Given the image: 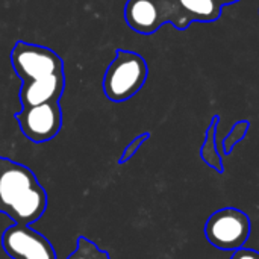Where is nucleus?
I'll list each match as a JSON object with an SVG mask.
<instances>
[{
    "instance_id": "obj_1",
    "label": "nucleus",
    "mask_w": 259,
    "mask_h": 259,
    "mask_svg": "<svg viewBox=\"0 0 259 259\" xmlns=\"http://www.w3.org/2000/svg\"><path fill=\"white\" fill-rule=\"evenodd\" d=\"M47 193L35 173L12 159L0 156V214L14 225H32L47 209Z\"/></svg>"
},
{
    "instance_id": "obj_2",
    "label": "nucleus",
    "mask_w": 259,
    "mask_h": 259,
    "mask_svg": "<svg viewBox=\"0 0 259 259\" xmlns=\"http://www.w3.org/2000/svg\"><path fill=\"white\" fill-rule=\"evenodd\" d=\"M147 64L135 52L117 50L103 77V93L111 102H126L134 97L147 79Z\"/></svg>"
},
{
    "instance_id": "obj_3",
    "label": "nucleus",
    "mask_w": 259,
    "mask_h": 259,
    "mask_svg": "<svg viewBox=\"0 0 259 259\" xmlns=\"http://www.w3.org/2000/svg\"><path fill=\"white\" fill-rule=\"evenodd\" d=\"M11 62L23 82L64 71V61L56 52L26 41L15 42L11 50Z\"/></svg>"
},
{
    "instance_id": "obj_4",
    "label": "nucleus",
    "mask_w": 259,
    "mask_h": 259,
    "mask_svg": "<svg viewBox=\"0 0 259 259\" xmlns=\"http://www.w3.org/2000/svg\"><path fill=\"white\" fill-rule=\"evenodd\" d=\"M206 240L220 250L241 249L250 235V219L237 208L214 212L205 226Z\"/></svg>"
},
{
    "instance_id": "obj_5",
    "label": "nucleus",
    "mask_w": 259,
    "mask_h": 259,
    "mask_svg": "<svg viewBox=\"0 0 259 259\" xmlns=\"http://www.w3.org/2000/svg\"><path fill=\"white\" fill-rule=\"evenodd\" d=\"M20 131L32 143L53 140L62 127V109L59 100L23 108L15 114Z\"/></svg>"
},
{
    "instance_id": "obj_6",
    "label": "nucleus",
    "mask_w": 259,
    "mask_h": 259,
    "mask_svg": "<svg viewBox=\"0 0 259 259\" xmlns=\"http://www.w3.org/2000/svg\"><path fill=\"white\" fill-rule=\"evenodd\" d=\"M2 246L12 259H56L52 243L26 225H12L5 229Z\"/></svg>"
},
{
    "instance_id": "obj_7",
    "label": "nucleus",
    "mask_w": 259,
    "mask_h": 259,
    "mask_svg": "<svg viewBox=\"0 0 259 259\" xmlns=\"http://www.w3.org/2000/svg\"><path fill=\"white\" fill-rule=\"evenodd\" d=\"M124 18L131 29L144 35L156 32L167 23V15L159 0H127Z\"/></svg>"
},
{
    "instance_id": "obj_8",
    "label": "nucleus",
    "mask_w": 259,
    "mask_h": 259,
    "mask_svg": "<svg viewBox=\"0 0 259 259\" xmlns=\"http://www.w3.org/2000/svg\"><path fill=\"white\" fill-rule=\"evenodd\" d=\"M64 88H65V76L64 71H61L46 77L23 82L18 93V99L23 108L42 105V103L59 100L64 93Z\"/></svg>"
},
{
    "instance_id": "obj_9",
    "label": "nucleus",
    "mask_w": 259,
    "mask_h": 259,
    "mask_svg": "<svg viewBox=\"0 0 259 259\" xmlns=\"http://www.w3.org/2000/svg\"><path fill=\"white\" fill-rule=\"evenodd\" d=\"M190 21H215L222 14L219 0H178Z\"/></svg>"
},
{
    "instance_id": "obj_10",
    "label": "nucleus",
    "mask_w": 259,
    "mask_h": 259,
    "mask_svg": "<svg viewBox=\"0 0 259 259\" xmlns=\"http://www.w3.org/2000/svg\"><path fill=\"white\" fill-rule=\"evenodd\" d=\"M217 123H219V115H215V117L212 118V123H211V126L208 127L206 138H205V143H203L202 150H200V156H202V159L206 162L208 167L214 168V170L219 171V173H223L225 168H223L220 155H219V152H217V141H215V127H217Z\"/></svg>"
},
{
    "instance_id": "obj_11",
    "label": "nucleus",
    "mask_w": 259,
    "mask_h": 259,
    "mask_svg": "<svg viewBox=\"0 0 259 259\" xmlns=\"http://www.w3.org/2000/svg\"><path fill=\"white\" fill-rule=\"evenodd\" d=\"M67 259H111V256L108 252L100 250L97 244H94L88 238L79 237L76 250L71 255H68Z\"/></svg>"
},
{
    "instance_id": "obj_12",
    "label": "nucleus",
    "mask_w": 259,
    "mask_h": 259,
    "mask_svg": "<svg viewBox=\"0 0 259 259\" xmlns=\"http://www.w3.org/2000/svg\"><path fill=\"white\" fill-rule=\"evenodd\" d=\"M249 127H250V123L246 121V120H241V121H238V123L231 129V132L228 134V137L225 138V143H223V146H225V153H226V155H231L232 149L235 147V144H238V143L244 138V135L247 134Z\"/></svg>"
},
{
    "instance_id": "obj_13",
    "label": "nucleus",
    "mask_w": 259,
    "mask_h": 259,
    "mask_svg": "<svg viewBox=\"0 0 259 259\" xmlns=\"http://www.w3.org/2000/svg\"><path fill=\"white\" fill-rule=\"evenodd\" d=\"M147 138H149V134H143V135L137 137V138L124 149V152H123V155H121V158H120V164H124L126 161H129V159L137 153V150L140 149V146H141Z\"/></svg>"
},
{
    "instance_id": "obj_14",
    "label": "nucleus",
    "mask_w": 259,
    "mask_h": 259,
    "mask_svg": "<svg viewBox=\"0 0 259 259\" xmlns=\"http://www.w3.org/2000/svg\"><path fill=\"white\" fill-rule=\"evenodd\" d=\"M231 259H259V252L252 249H237Z\"/></svg>"
},
{
    "instance_id": "obj_15",
    "label": "nucleus",
    "mask_w": 259,
    "mask_h": 259,
    "mask_svg": "<svg viewBox=\"0 0 259 259\" xmlns=\"http://www.w3.org/2000/svg\"><path fill=\"white\" fill-rule=\"evenodd\" d=\"M237 2H240V0H219V3H220L222 6H225V5H231V3H237Z\"/></svg>"
}]
</instances>
